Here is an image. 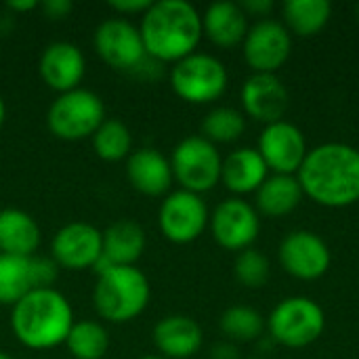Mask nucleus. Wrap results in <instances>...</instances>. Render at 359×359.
Listing matches in <instances>:
<instances>
[{"instance_id": "f3484780", "label": "nucleus", "mask_w": 359, "mask_h": 359, "mask_svg": "<svg viewBox=\"0 0 359 359\" xmlns=\"http://www.w3.org/2000/svg\"><path fill=\"white\" fill-rule=\"evenodd\" d=\"M244 111L257 122H280L288 109V90L276 74H252L242 86Z\"/></svg>"}, {"instance_id": "37998d69", "label": "nucleus", "mask_w": 359, "mask_h": 359, "mask_svg": "<svg viewBox=\"0 0 359 359\" xmlns=\"http://www.w3.org/2000/svg\"><path fill=\"white\" fill-rule=\"evenodd\" d=\"M252 359H261V358H252Z\"/></svg>"}, {"instance_id": "2eb2a0df", "label": "nucleus", "mask_w": 359, "mask_h": 359, "mask_svg": "<svg viewBox=\"0 0 359 359\" xmlns=\"http://www.w3.org/2000/svg\"><path fill=\"white\" fill-rule=\"evenodd\" d=\"M330 248L313 231H290L280 244V263L288 276L297 280H318L330 269Z\"/></svg>"}, {"instance_id": "393cba45", "label": "nucleus", "mask_w": 359, "mask_h": 359, "mask_svg": "<svg viewBox=\"0 0 359 359\" xmlns=\"http://www.w3.org/2000/svg\"><path fill=\"white\" fill-rule=\"evenodd\" d=\"M282 13L290 34L309 38L326 27L332 15V4L328 0H288Z\"/></svg>"}, {"instance_id": "7ed1b4c3", "label": "nucleus", "mask_w": 359, "mask_h": 359, "mask_svg": "<svg viewBox=\"0 0 359 359\" xmlns=\"http://www.w3.org/2000/svg\"><path fill=\"white\" fill-rule=\"evenodd\" d=\"M72 326L74 309L55 288H34L11 309V330L15 339L34 351L63 345Z\"/></svg>"}, {"instance_id": "6e6552de", "label": "nucleus", "mask_w": 359, "mask_h": 359, "mask_svg": "<svg viewBox=\"0 0 359 359\" xmlns=\"http://www.w3.org/2000/svg\"><path fill=\"white\" fill-rule=\"evenodd\" d=\"M170 168L181 189L202 196L221 181L223 158L215 143L202 135H191L172 149Z\"/></svg>"}, {"instance_id": "9b49d317", "label": "nucleus", "mask_w": 359, "mask_h": 359, "mask_svg": "<svg viewBox=\"0 0 359 359\" xmlns=\"http://www.w3.org/2000/svg\"><path fill=\"white\" fill-rule=\"evenodd\" d=\"M210 231L215 242L225 250L242 252L250 248L261 231V219L252 204L242 198L223 200L210 215Z\"/></svg>"}, {"instance_id": "412c9836", "label": "nucleus", "mask_w": 359, "mask_h": 359, "mask_svg": "<svg viewBox=\"0 0 359 359\" xmlns=\"http://www.w3.org/2000/svg\"><path fill=\"white\" fill-rule=\"evenodd\" d=\"M267 172L269 168L261 158L259 149L240 147L223 160L221 181L236 196H244L252 191L257 194V189L265 183Z\"/></svg>"}, {"instance_id": "b1692460", "label": "nucleus", "mask_w": 359, "mask_h": 359, "mask_svg": "<svg viewBox=\"0 0 359 359\" xmlns=\"http://www.w3.org/2000/svg\"><path fill=\"white\" fill-rule=\"evenodd\" d=\"M303 187L297 175H273L257 189V212L278 219L299 208L303 200Z\"/></svg>"}, {"instance_id": "c85d7f7f", "label": "nucleus", "mask_w": 359, "mask_h": 359, "mask_svg": "<svg viewBox=\"0 0 359 359\" xmlns=\"http://www.w3.org/2000/svg\"><path fill=\"white\" fill-rule=\"evenodd\" d=\"M246 130V118L233 107H215L202 120V137L210 143H233Z\"/></svg>"}, {"instance_id": "f8f14e48", "label": "nucleus", "mask_w": 359, "mask_h": 359, "mask_svg": "<svg viewBox=\"0 0 359 359\" xmlns=\"http://www.w3.org/2000/svg\"><path fill=\"white\" fill-rule=\"evenodd\" d=\"M244 61L255 74H276L290 57L292 36L284 23L261 19L244 38Z\"/></svg>"}, {"instance_id": "a19ab883", "label": "nucleus", "mask_w": 359, "mask_h": 359, "mask_svg": "<svg viewBox=\"0 0 359 359\" xmlns=\"http://www.w3.org/2000/svg\"><path fill=\"white\" fill-rule=\"evenodd\" d=\"M355 17H358V21H359V2L355 4Z\"/></svg>"}, {"instance_id": "4be33fe9", "label": "nucleus", "mask_w": 359, "mask_h": 359, "mask_svg": "<svg viewBox=\"0 0 359 359\" xmlns=\"http://www.w3.org/2000/svg\"><path fill=\"white\" fill-rule=\"evenodd\" d=\"M40 238V227L29 212L19 208L0 210V255L34 257Z\"/></svg>"}, {"instance_id": "20e7f679", "label": "nucleus", "mask_w": 359, "mask_h": 359, "mask_svg": "<svg viewBox=\"0 0 359 359\" xmlns=\"http://www.w3.org/2000/svg\"><path fill=\"white\" fill-rule=\"evenodd\" d=\"M151 299L147 276L137 265H111L97 273L93 288V305L101 320L111 324H128L139 318Z\"/></svg>"}, {"instance_id": "f704fd0d", "label": "nucleus", "mask_w": 359, "mask_h": 359, "mask_svg": "<svg viewBox=\"0 0 359 359\" xmlns=\"http://www.w3.org/2000/svg\"><path fill=\"white\" fill-rule=\"evenodd\" d=\"M240 6H242V11L246 15H261V17H265L267 13L273 11V2L271 0H244Z\"/></svg>"}, {"instance_id": "6ab92c4d", "label": "nucleus", "mask_w": 359, "mask_h": 359, "mask_svg": "<svg viewBox=\"0 0 359 359\" xmlns=\"http://www.w3.org/2000/svg\"><path fill=\"white\" fill-rule=\"evenodd\" d=\"M204 343L200 324L189 316H166L154 328V345L166 359L194 358Z\"/></svg>"}, {"instance_id": "9d476101", "label": "nucleus", "mask_w": 359, "mask_h": 359, "mask_svg": "<svg viewBox=\"0 0 359 359\" xmlns=\"http://www.w3.org/2000/svg\"><path fill=\"white\" fill-rule=\"evenodd\" d=\"M93 44L97 55L109 67L120 72L139 69L145 63V59H149L139 27L124 17H114L103 21L95 29Z\"/></svg>"}, {"instance_id": "c756f323", "label": "nucleus", "mask_w": 359, "mask_h": 359, "mask_svg": "<svg viewBox=\"0 0 359 359\" xmlns=\"http://www.w3.org/2000/svg\"><path fill=\"white\" fill-rule=\"evenodd\" d=\"M219 326H221V332L227 339L242 341V343H250V341H257L263 334V330H265V318L257 309H252V307L236 305V307H229L221 316Z\"/></svg>"}, {"instance_id": "ea45409f", "label": "nucleus", "mask_w": 359, "mask_h": 359, "mask_svg": "<svg viewBox=\"0 0 359 359\" xmlns=\"http://www.w3.org/2000/svg\"><path fill=\"white\" fill-rule=\"evenodd\" d=\"M0 359H13V358H11V355H6V353H2V351H0Z\"/></svg>"}, {"instance_id": "473e14b6", "label": "nucleus", "mask_w": 359, "mask_h": 359, "mask_svg": "<svg viewBox=\"0 0 359 359\" xmlns=\"http://www.w3.org/2000/svg\"><path fill=\"white\" fill-rule=\"evenodd\" d=\"M40 8H42V13H44L48 19L59 21V19H65V17L72 13L74 4H72V0H44V2L40 4Z\"/></svg>"}, {"instance_id": "1a4fd4ad", "label": "nucleus", "mask_w": 359, "mask_h": 359, "mask_svg": "<svg viewBox=\"0 0 359 359\" xmlns=\"http://www.w3.org/2000/svg\"><path fill=\"white\" fill-rule=\"evenodd\" d=\"M210 215L202 196L177 189L164 196L158 210L162 236L172 244H191L208 227Z\"/></svg>"}, {"instance_id": "0eeeda50", "label": "nucleus", "mask_w": 359, "mask_h": 359, "mask_svg": "<svg viewBox=\"0 0 359 359\" xmlns=\"http://www.w3.org/2000/svg\"><path fill=\"white\" fill-rule=\"evenodd\" d=\"M227 67L212 55L194 53L177 61L170 69V86L175 95L187 103H212L227 90Z\"/></svg>"}, {"instance_id": "72a5a7b5", "label": "nucleus", "mask_w": 359, "mask_h": 359, "mask_svg": "<svg viewBox=\"0 0 359 359\" xmlns=\"http://www.w3.org/2000/svg\"><path fill=\"white\" fill-rule=\"evenodd\" d=\"M109 6L120 15H143L151 6V0H111Z\"/></svg>"}, {"instance_id": "79ce46f5", "label": "nucleus", "mask_w": 359, "mask_h": 359, "mask_svg": "<svg viewBox=\"0 0 359 359\" xmlns=\"http://www.w3.org/2000/svg\"><path fill=\"white\" fill-rule=\"evenodd\" d=\"M0 61H2V48H0Z\"/></svg>"}, {"instance_id": "a878e982", "label": "nucleus", "mask_w": 359, "mask_h": 359, "mask_svg": "<svg viewBox=\"0 0 359 359\" xmlns=\"http://www.w3.org/2000/svg\"><path fill=\"white\" fill-rule=\"evenodd\" d=\"M34 288L32 257L0 255V305L13 307Z\"/></svg>"}, {"instance_id": "5701e85b", "label": "nucleus", "mask_w": 359, "mask_h": 359, "mask_svg": "<svg viewBox=\"0 0 359 359\" xmlns=\"http://www.w3.org/2000/svg\"><path fill=\"white\" fill-rule=\"evenodd\" d=\"M145 250V231L135 221H116L103 231V259L109 265H135Z\"/></svg>"}, {"instance_id": "f257e3e1", "label": "nucleus", "mask_w": 359, "mask_h": 359, "mask_svg": "<svg viewBox=\"0 0 359 359\" xmlns=\"http://www.w3.org/2000/svg\"><path fill=\"white\" fill-rule=\"evenodd\" d=\"M297 179L316 204L351 206L359 202V149L347 143H322L307 151Z\"/></svg>"}, {"instance_id": "58836bf2", "label": "nucleus", "mask_w": 359, "mask_h": 359, "mask_svg": "<svg viewBox=\"0 0 359 359\" xmlns=\"http://www.w3.org/2000/svg\"><path fill=\"white\" fill-rule=\"evenodd\" d=\"M139 359H166V358H162V355H143V358H139Z\"/></svg>"}, {"instance_id": "dca6fc26", "label": "nucleus", "mask_w": 359, "mask_h": 359, "mask_svg": "<svg viewBox=\"0 0 359 359\" xmlns=\"http://www.w3.org/2000/svg\"><path fill=\"white\" fill-rule=\"evenodd\" d=\"M38 69L42 82L50 90L63 95L80 88V82L86 74V59L76 44L53 42L42 50Z\"/></svg>"}, {"instance_id": "4c0bfd02", "label": "nucleus", "mask_w": 359, "mask_h": 359, "mask_svg": "<svg viewBox=\"0 0 359 359\" xmlns=\"http://www.w3.org/2000/svg\"><path fill=\"white\" fill-rule=\"evenodd\" d=\"M4 120H6V105H4V99L0 97V128L4 126Z\"/></svg>"}, {"instance_id": "bb28decb", "label": "nucleus", "mask_w": 359, "mask_h": 359, "mask_svg": "<svg viewBox=\"0 0 359 359\" xmlns=\"http://www.w3.org/2000/svg\"><path fill=\"white\" fill-rule=\"evenodd\" d=\"M65 347L74 359H103L109 349V334L99 322H74L65 339Z\"/></svg>"}, {"instance_id": "2f4dec72", "label": "nucleus", "mask_w": 359, "mask_h": 359, "mask_svg": "<svg viewBox=\"0 0 359 359\" xmlns=\"http://www.w3.org/2000/svg\"><path fill=\"white\" fill-rule=\"evenodd\" d=\"M57 273H59V267L55 261L42 259V257H32V276H34L36 288H53Z\"/></svg>"}, {"instance_id": "4468645a", "label": "nucleus", "mask_w": 359, "mask_h": 359, "mask_svg": "<svg viewBox=\"0 0 359 359\" xmlns=\"http://www.w3.org/2000/svg\"><path fill=\"white\" fill-rule=\"evenodd\" d=\"M259 154L276 175H297L307 158V141L299 126L280 120L267 124L259 137Z\"/></svg>"}, {"instance_id": "c9c22d12", "label": "nucleus", "mask_w": 359, "mask_h": 359, "mask_svg": "<svg viewBox=\"0 0 359 359\" xmlns=\"http://www.w3.org/2000/svg\"><path fill=\"white\" fill-rule=\"evenodd\" d=\"M212 359H238V349L231 343H219L212 347Z\"/></svg>"}, {"instance_id": "e433bc0d", "label": "nucleus", "mask_w": 359, "mask_h": 359, "mask_svg": "<svg viewBox=\"0 0 359 359\" xmlns=\"http://www.w3.org/2000/svg\"><path fill=\"white\" fill-rule=\"evenodd\" d=\"M6 6H8V11H13V13H27V11L38 8V2H36V0H8Z\"/></svg>"}, {"instance_id": "f03ea898", "label": "nucleus", "mask_w": 359, "mask_h": 359, "mask_svg": "<svg viewBox=\"0 0 359 359\" xmlns=\"http://www.w3.org/2000/svg\"><path fill=\"white\" fill-rule=\"evenodd\" d=\"M149 59L177 63L196 53L202 40V15L187 0H158L141 15L139 25Z\"/></svg>"}, {"instance_id": "ddd939ff", "label": "nucleus", "mask_w": 359, "mask_h": 359, "mask_svg": "<svg viewBox=\"0 0 359 359\" xmlns=\"http://www.w3.org/2000/svg\"><path fill=\"white\" fill-rule=\"evenodd\" d=\"M50 252L57 267L69 271L93 269L103 255V233L90 223H67L55 233Z\"/></svg>"}, {"instance_id": "39448f33", "label": "nucleus", "mask_w": 359, "mask_h": 359, "mask_svg": "<svg viewBox=\"0 0 359 359\" xmlns=\"http://www.w3.org/2000/svg\"><path fill=\"white\" fill-rule=\"evenodd\" d=\"M105 122V105L101 97L88 88H74L57 95L46 111L48 130L61 141H82L93 137Z\"/></svg>"}, {"instance_id": "7c9ffc66", "label": "nucleus", "mask_w": 359, "mask_h": 359, "mask_svg": "<svg viewBox=\"0 0 359 359\" xmlns=\"http://www.w3.org/2000/svg\"><path fill=\"white\" fill-rule=\"evenodd\" d=\"M269 271H271L269 259L261 250L246 248L236 257L233 273L236 280L246 288H263L269 280Z\"/></svg>"}, {"instance_id": "a211bd4d", "label": "nucleus", "mask_w": 359, "mask_h": 359, "mask_svg": "<svg viewBox=\"0 0 359 359\" xmlns=\"http://www.w3.org/2000/svg\"><path fill=\"white\" fill-rule=\"evenodd\" d=\"M126 179L135 191L149 198L168 196L175 181L170 160L151 147L135 149L126 158Z\"/></svg>"}, {"instance_id": "aec40b11", "label": "nucleus", "mask_w": 359, "mask_h": 359, "mask_svg": "<svg viewBox=\"0 0 359 359\" xmlns=\"http://www.w3.org/2000/svg\"><path fill=\"white\" fill-rule=\"evenodd\" d=\"M202 34L221 48H233L248 34V15L236 2H212L202 15Z\"/></svg>"}, {"instance_id": "cd10ccee", "label": "nucleus", "mask_w": 359, "mask_h": 359, "mask_svg": "<svg viewBox=\"0 0 359 359\" xmlns=\"http://www.w3.org/2000/svg\"><path fill=\"white\" fill-rule=\"evenodd\" d=\"M90 139L95 154L105 162H120L133 154V135L120 120H105Z\"/></svg>"}, {"instance_id": "423d86ee", "label": "nucleus", "mask_w": 359, "mask_h": 359, "mask_svg": "<svg viewBox=\"0 0 359 359\" xmlns=\"http://www.w3.org/2000/svg\"><path fill=\"white\" fill-rule=\"evenodd\" d=\"M269 337L290 349H303L313 345L324 328L326 316L324 309L307 297H290L278 303L267 318Z\"/></svg>"}]
</instances>
